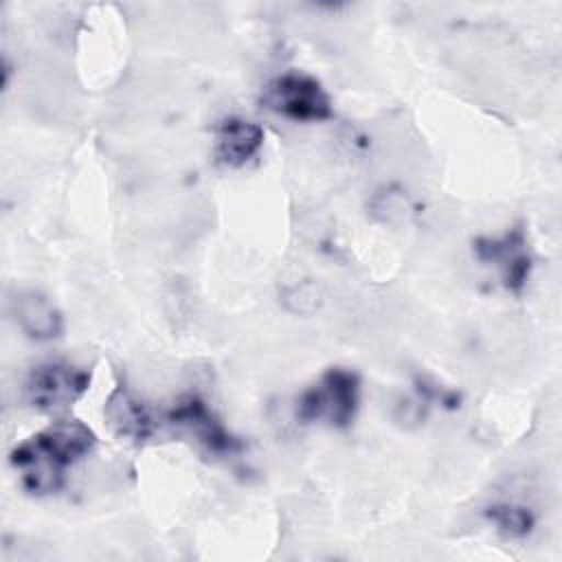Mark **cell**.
I'll list each match as a JSON object with an SVG mask.
<instances>
[{
    "mask_svg": "<svg viewBox=\"0 0 562 562\" xmlns=\"http://www.w3.org/2000/svg\"><path fill=\"white\" fill-rule=\"evenodd\" d=\"M472 248L479 261L498 270L501 283L507 292L520 294L525 290L533 259L522 224H516L496 237H476Z\"/></svg>",
    "mask_w": 562,
    "mask_h": 562,
    "instance_id": "obj_6",
    "label": "cell"
},
{
    "mask_svg": "<svg viewBox=\"0 0 562 562\" xmlns=\"http://www.w3.org/2000/svg\"><path fill=\"white\" fill-rule=\"evenodd\" d=\"M263 127L244 116H228L215 130V158L231 169L250 162L263 147Z\"/></svg>",
    "mask_w": 562,
    "mask_h": 562,
    "instance_id": "obj_9",
    "label": "cell"
},
{
    "mask_svg": "<svg viewBox=\"0 0 562 562\" xmlns=\"http://www.w3.org/2000/svg\"><path fill=\"white\" fill-rule=\"evenodd\" d=\"M90 386V371L68 360H46L31 369L24 382L26 400L42 413L68 411Z\"/></svg>",
    "mask_w": 562,
    "mask_h": 562,
    "instance_id": "obj_4",
    "label": "cell"
},
{
    "mask_svg": "<svg viewBox=\"0 0 562 562\" xmlns=\"http://www.w3.org/2000/svg\"><path fill=\"white\" fill-rule=\"evenodd\" d=\"M360 406V378L345 367L327 369L296 400V419L303 424H325L345 430L353 424Z\"/></svg>",
    "mask_w": 562,
    "mask_h": 562,
    "instance_id": "obj_2",
    "label": "cell"
},
{
    "mask_svg": "<svg viewBox=\"0 0 562 562\" xmlns=\"http://www.w3.org/2000/svg\"><path fill=\"white\" fill-rule=\"evenodd\" d=\"M9 312L18 327L35 340H53L64 331V316L48 296L37 290H18L9 299Z\"/></svg>",
    "mask_w": 562,
    "mask_h": 562,
    "instance_id": "obj_8",
    "label": "cell"
},
{
    "mask_svg": "<svg viewBox=\"0 0 562 562\" xmlns=\"http://www.w3.org/2000/svg\"><path fill=\"white\" fill-rule=\"evenodd\" d=\"M103 415L110 428L127 441L145 443L160 430V415L125 386H116L105 402Z\"/></svg>",
    "mask_w": 562,
    "mask_h": 562,
    "instance_id": "obj_7",
    "label": "cell"
},
{
    "mask_svg": "<svg viewBox=\"0 0 562 562\" xmlns=\"http://www.w3.org/2000/svg\"><path fill=\"white\" fill-rule=\"evenodd\" d=\"M160 422L178 432H184L198 441L213 457H235L244 450V443L220 422L209 404L198 395H184L176 400Z\"/></svg>",
    "mask_w": 562,
    "mask_h": 562,
    "instance_id": "obj_5",
    "label": "cell"
},
{
    "mask_svg": "<svg viewBox=\"0 0 562 562\" xmlns=\"http://www.w3.org/2000/svg\"><path fill=\"white\" fill-rule=\"evenodd\" d=\"M261 103L266 110L296 123H316L334 116L331 99L321 81L294 70L270 79L261 92Z\"/></svg>",
    "mask_w": 562,
    "mask_h": 562,
    "instance_id": "obj_3",
    "label": "cell"
},
{
    "mask_svg": "<svg viewBox=\"0 0 562 562\" xmlns=\"http://www.w3.org/2000/svg\"><path fill=\"white\" fill-rule=\"evenodd\" d=\"M483 514L494 525V529L509 540L527 538L536 527V514L531 512V507L520 503H509V501L492 503L485 507Z\"/></svg>",
    "mask_w": 562,
    "mask_h": 562,
    "instance_id": "obj_10",
    "label": "cell"
},
{
    "mask_svg": "<svg viewBox=\"0 0 562 562\" xmlns=\"http://www.w3.org/2000/svg\"><path fill=\"white\" fill-rule=\"evenodd\" d=\"M94 432L77 419H59L31 435L11 452V465L22 487L33 496H48L61 490L66 472L92 452Z\"/></svg>",
    "mask_w": 562,
    "mask_h": 562,
    "instance_id": "obj_1",
    "label": "cell"
}]
</instances>
